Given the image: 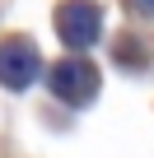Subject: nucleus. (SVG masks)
I'll return each instance as SVG.
<instances>
[{
    "mask_svg": "<svg viewBox=\"0 0 154 158\" xmlns=\"http://www.w3.org/2000/svg\"><path fill=\"white\" fill-rule=\"evenodd\" d=\"M47 84H51V93H56L61 102L84 107V102H94V93H98V65H94V60H84V56L56 60V65H51V74H47Z\"/></svg>",
    "mask_w": 154,
    "mask_h": 158,
    "instance_id": "f257e3e1",
    "label": "nucleus"
},
{
    "mask_svg": "<svg viewBox=\"0 0 154 158\" xmlns=\"http://www.w3.org/2000/svg\"><path fill=\"white\" fill-rule=\"evenodd\" d=\"M56 33H61L65 47L84 51V47H94L98 33H103V10L94 5V0H65V5L56 10Z\"/></svg>",
    "mask_w": 154,
    "mask_h": 158,
    "instance_id": "f03ea898",
    "label": "nucleus"
},
{
    "mask_svg": "<svg viewBox=\"0 0 154 158\" xmlns=\"http://www.w3.org/2000/svg\"><path fill=\"white\" fill-rule=\"evenodd\" d=\"M42 60H37V47L28 37H5L0 42V84L5 89H28L37 79Z\"/></svg>",
    "mask_w": 154,
    "mask_h": 158,
    "instance_id": "7ed1b4c3",
    "label": "nucleus"
},
{
    "mask_svg": "<svg viewBox=\"0 0 154 158\" xmlns=\"http://www.w3.org/2000/svg\"><path fill=\"white\" fill-rule=\"evenodd\" d=\"M131 10L145 14V19H154V0H131Z\"/></svg>",
    "mask_w": 154,
    "mask_h": 158,
    "instance_id": "20e7f679",
    "label": "nucleus"
}]
</instances>
